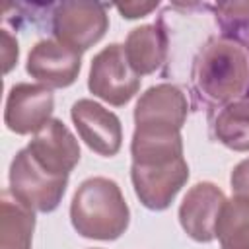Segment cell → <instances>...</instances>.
I'll list each match as a JSON object with an SVG mask.
<instances>
[{"instance_id": "6da1fadb", "label": "cell", "mask_w": 249, "mask_h": 249, "mask_svg": "<svg viewBox=\"0 0 249 249\" xmlns=\"http://www.w3.org/2000/svg\"><path fill=\"white\" fill-rule=\"evenodd\" d=\"M196 91L214 105L241 99L249 91V47L235 37L210 39L195 60Z\"/></svg>"}, {"instance_id": "7a4b0ae2", "label": "cell", "mask_w": 249, "mask_h": 249, "mask_svg": "<svg viewBox=\"0 0 249 249\" xmlns=\"http://www.w3.org/2000/svg\"><path fill=\"white\" fill-rule=\"evenodd\" d=\"M70 220L82 237L113 241L126 231L130 210L113 179L89 177L74 193Z\"/></svg>"}, {"instance_id": "3957f363", "label": "cell", "mask_w": 249, "mask_h": 249, "mask_svg": "<svg viewBox=\"0 0 249 249\" xmlns=\"http://www.w3.org/2000/svg\"><path fill=\"white\" fill-rule=\"evenodd\" d=\"M68 175H54L41 167L27 148L10 163V195L33 212H53L66 191Z\"/></svg>"}, {"instance_id": "277c9868", "label": "cell", "mask_w": 249, "mask_h": 249, "mask_svg": "<svg viewBox=\"0 0 249 249\" xmlns=\"http://www.w3.org/2000/svg\"><path fill=\"white\" fill-rule=\"evenodd\" d=\"M88 88L95 97L115 107L126 105L138 93L140 76L132 70L124 54V45L113 43L93 56Z\"/></svg>"}, {"instance_id": "5b68a950", "label": "cell", "mask_w": 249, "mask_h": 249, "mask_svg": "<svg viewBox=\"0 0 249 249\" xmlns=\"http://www.w3.org/2000/svg\"><path fill=\"white\" fill-rule=\"evenodd\" d=\"M109 29V16L97 2H62L53 14L54 39L78 53L93 47Z\"/></svg>"}, {"instance_id": "8992f818", "label": "cell", "mask_w": 249, "mask_h": 249, "mask_svg": "<svg viewBox=\"0 0 249 249\" xmlns=\"http://www.w3.org/2000/svg\"><path fill=\"white\" fill-rule=\"evenodd\" d=\"M130 179L136 196L150 210H165L189 179L185 158L167 163L130 165Z\"/></svg>"}, {"instance_id": "52a82bcc", "label": "cell", "mask_w": 249, "mask_h": 249, "mask_svg": "<svg viewBox=\"0 0 249 249\" xmlns=\"http://www.w3.org/2000/svg\"><path fill=\"white\" fill-rule=\"evenodd\" d=\"M54 109L51 88L43 84L19 82L10 88L4 107V123L16 134H37Z\"/></svg>"}, {"instance_id": "ba28073f", "label": "cell", "mask_w": 249, "mask_h": 249, "mask_svg": "<svg viewBox=\"0 0 249 249\" xmlns=\"http://www.w3.org/2000/svg\"><path fill=\"white\" fill-rule=\"evenodd\" d=\"M25 68L31 78L47 88H68L80 74L82 53L58 39H43L31 47Z\"/></svg>"}, {"instance_id": "9c48e42d", "label": "cell", "mask_w": 249, "mask_h": 249, "mask_svg": "<svg viewBox=\"0 0 249 249\" xmlns=\"http://www.w3.org/2000/svg\"><path fill=\"white\" fill-rule=\"evenodd\" d=\"M226 200L222 189L210 181L193 185L179 206V222L185 233L200 243L216 239V226Z\"/></svg>"}, {"instance_id": "30bf717a", "label": "cell", "mask_w": 249, "mask_h": 249, "mask_svg": "<svg viewBox=\"0 0 249 249\" xmlns=\"http://www.w3.org/2000/svg\"><path fill=\"white\" fill-rule=\"evenodd\" d=\"M70 117L80 138L95 154L111 158L121 150L123 126L113 111L93 99H78L70 109Z\"/></svg>"}, {"instance_id": "8fae6325", "label": "cell", "mask_w": 249, "mask_h": 249, "mask_svg": "<svg viewBox=\"0 0 249 249\" xmlns=\"http://www.w3.org/2000/svg\"><path fill=\"white\" fill-rule=\"evenodd\" d=\"M27 150L41 167L54 175H70L80 161V144L60 119H51L33 134Z\"/></svg>"}, {"instance_id": "7c38bea8", "label": "cell", "mask_w": 249, "mask_h": 249, "mask_svg": "<svg viewBox=\"0 0 249 249\" xmlns=\"http://www.w3.org/2000/svg\"><path fill=\"white\" fill-rule=\"evenodd\" d=\"M189 113L185 93L173 84H158L148 88L134 107L136 126H160L181 130Z\"/></svg>"}, {"instance_id": "4fadbf2b", "label": "cell", "mask_w": 249, "mask_h": 249, "mask_svg": "<svg viewBox=\"0 0 249 249\" xmlns=\"http://www.w3.org/2000/svg\"><path fill=\"white\" fill-rule=\"evenodd\" d=\"M130 154L132 163L138 165L175 161L183 158L181 130L160 126H134Z\"/></svg>"}, {"instance_id": "5bb4252c", "label": "cell", "mask_w": 249, "mask_h": 249, "mask_svg": "<svg viewBox=\"0 0 249 249\" xmlns=\"http://www.w3.org/2000/svg\"><path fill=\"white\" fill-rule=\"evenodd\" d=\"M124 54L138 76H146L156 72L167 54V35L156 25H140L134 27L124 43Z\"/></svg>"}, {"instance_id": "9a60e30c", "label": "cell", "mask_w": 249, "mask_h": 249, "mask_svg": "<svg viewBox=\"0 0 249 249\" xmlns=\"http://www.w3.org/2000/svg\"><path fill=\"white\" fill-rule=\"evenodd\" d=\"M33 230V210L4 191L0 200V249H31Z\"/></svg>"}, {"instance_id": "2e32d148", "label": "cell", "mask_w": 249, "mask_h": 249, "mask_svg": "<svg viewBox=\"0 0 249 249\" xmlns=\"http://www.w3.org/2000/svg\"><path fill=\"white\" fill-rule=\"evenodd\" d=\"M212 132L230 150L249 152V97L222 105L212 121Z\"/></svg>"}, {"instance_id": "e0dca14e", "label": "cell", "mask_w": 249, "mask_h": 249, "mask_svg": "<svg viewBox=\"0 0 249 249\" xmlns=\"http://www.w3.org/2000/svg\"><path fill=\"white\" fill-rule=\"evenodd\" d=\"M216 237L220 249H249V196H231L226 200L218 226Z\"/></svg>"}, {"instance_id": "ac0fdd59", "label": "cell", "mask_w": 249, "mask_h": 249, "mask_svg": "<svg viewBox=\"0 0 249 249\" xmlns=\"http://www.w3.org/2000/svg\"><path fill=\"white\" fill-rule=\"evenodd\" d=\"M216 19L224 29H235L249 23V2H224L216 4Z\"/></svg>"}, {"instance_id": "d6986e66", "label": "cell", "mask_w": 249, "mask_h": 249, "mask_svg": "<svg viewBox=\"0 0 249 249\" xmlns=\"http://www.w3.org/2000/svg\"><path fill=\"white\" fill-rule=\"evenodd\" d=\"M230 183H231V191L239 196H249V158L239 161L233 171H231V177H230Z\"/></svg>"}, {"instance_id": "ffe728a7", "label": "cell", "mask_w": 249, "mask_h": 249, "mask_svg": "<svg viewBox=\"0 0 249 249\" xmlns=\"http://www.w3.org/2000/svg\"><path fill=\"white\" fill-rule=\"evenodd\" d=\"M158 8V2H150V4H142V2H124L119 4L117 10L123 14V18L126 19H136V18H144L148 16L152 10Z\"/></svg>"}, {"instance_id": "44dd1931", "label": "cell", "mask_w": 249, "mask_h": 249, "mask_svg": "<svg viewBox=\"0 0 249 249\" xmlns=\"http://www.w3.org/2000/svg\"><path fill=\"white\" fill-rule=\"evenodd\" d=\"M4 39V72H10V68L18 62V43L10 37L8 31H2Z\"/></svg>"}]
</instances>
